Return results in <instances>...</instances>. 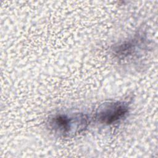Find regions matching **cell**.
<instances>
[{
  "label": "cell",
  "instance_id": "cell-1",
  "mask_svg": "<svg viewBox=\"0 0 158 158\" xmlns=\"http://www.w3.org/2000/svg\"><path fill=\"white\" fill-rule=\"evenodd\" d=\"M89 123V119L83 114L70 115L59 114L52 116L49 122L50 128L60 136L69 137L83 131Z\"/></svg>",
  "mask_w": 158,
  "mask_h": 158
},
{
  "label": "cell",
  "instance_id": "cell-2",
  "mask_svg": "<svg viewBox=\"0 0 158 158\" xmlns=\"http://www.w3.org/2000/svg\"><path fill=\"white\" fill-rule=\"evenodd\" d=\"M128 110V106L125 102H107L98 107L96 112V118L101 123L110 125L124 118Z\"/></svg>",
  "mask_w": 158,
  "mask_h": 158
},
{
  "label": "cell",
  "instance_id": "cell-3",
  "mask_svg": "<svg viewBox=\"0 0 158 158\" xmlns=\"http://www.w3.org/2000/svg\"><path fill=\"white\" fill-rule=\"evenodd\" d=\"M141 40L135 38L117 45L114 49V54L120 59H124L134 54L136 50L137 45Z\"/></svg>",
  "mask_w": 158,
  "mask_h": 158
}]
</instances>
